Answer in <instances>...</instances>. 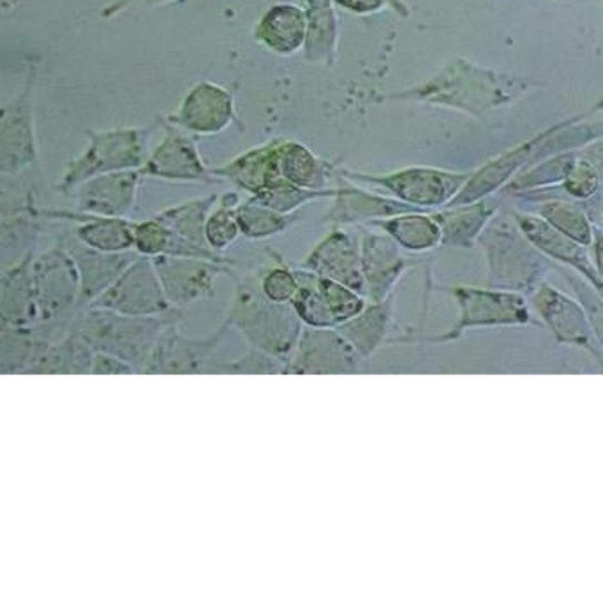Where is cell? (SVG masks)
<instances>
[{
  "mask_svg": "<svg viewBox=\"0 0 603 600\" xmlns=\"http://www.w3.org/2000/svg\"><path fill=\"white\" fill-rule=\"evenodd\" d=\"M543 215H545V219L543 220L551 224L552 228L569 236V238L578 241V244L590 247L595 232H593V228H591V223L587 220L586 215L581 214V211L575 210V208L563 205L549 206V208H545V211H543Z\"/></svg>",
  "mask_w": 603,
  "mask_h": 600,
  "instance_id": "cell-25",
  "label": "cell"
},
{
  "mask_svg": "<svg viewBox=\"0 0 603 600\" xmlns=\"http://www.w3.org/2000/svg\"><path fill=\"white\" fill-rule=\"evenodd\" d=\"M89 307L134 318L163 315L172 310L155 271L154 261L143 256H136L130 267L122 271L121 277Z\"/></svg>",
  "mask_w": 603,
  "mask_h": 600,
  "instance_id": "cell-7",
  "label": "cell"
},
{
  "mask_svg": "<svg viewBox=\"0 0 603 600\" xmlns=\"http://www.w3.org/2000/svg\"><path fill=\"white\" fill-rule=\"evenodd\" d=\"M205 373L217 375H288V363L279 358L270 356L259 349L249 348L244 356L233 361H221L207 366Z\"/></svg>",
  "mask_w": 603,
  "mask_h": 600,
  "instance_id": "cell-22",
  "label": "cell"
},
{
  "mask_svg": "<svg viewBox=\"0 0 603 600\" xmlns=\"http://www.w3.org/2000/svg\"><path fill=\"white\" fill-rule=\"evenodd\" d=\"M133 249L143 258L172 256L177 235L163 223H145L134 228Z\"/></svg>",
  "mask_w": 603,
  "mask_h": 600,
  "instance_id": "cell-24",
  "label": "cell"
},
{
  "mask_svg": "<svg viewBox=\"0 0 603 600\" xmlns=\"http://www.w3.org/2000/svg\"><path fill=\"white\" fill-rule=\"evenodd\" d=\"M256 280L259 291L274 303H292L300 288L297 268L289 267L283 259L274 261L272 267L256 271Z\"/></svg>",
  "mask_w": 603,
  "mask_h": 600,
  "instance_id": "cell-23",
  "label": "cell"
},
{
  "mask_svg": "<svg viewBox=\"0 0 603 600\" xmlns=\"http://www.w3.org/2000/svg\"><path fill=\"white\" fill-rule=\"evenodd\" d=\"M444 291L456 300L459 318L444 333L435 337H397L388 339L387 345L396 343H450L464 337L466 331L480 328L528 327L533 324L530 301L527 294L477 286H452Z\"/></svg>",
  "mask_w": 603,
  "mask_h": 600,
  "instance_id": "cell-2",
  "label": "cell"
},
{
  "mask_svg": "<svg viewBox=\"0 0 603 600\" xmlns=\"http://www.w3.org/2000/svg\"><path fill=\"white\" fill-rule=\"evenodd\" d=\"M300 268L325 279L345 283L349 289L366 297L360 247L346 232L336 231L328 235L324 241H319L302 261Z\"/></svg>",
  "mask_w": 603,
  "mask_h": 600,
  "instance_id": "cell-12",
  "label": "cell"
},
{
  "mask_svg": "<svg viewBox=\"0 0 603 600\" xmlns=\"http://www.w3.org/2000/svg\"><path fill=\"white\" fill-rule=\"evenodd\" d=\"M241 228H238L237 217H232L228 211H217L205 223V241L208 249L214 252H226L235 244Z\"/></svg>",
  "mask_w": 603,
  "mask_h": 600,
  "instance_id": "cell-27",
  "label": "cell"
},
{
  "mask_svg": "<svg viewBox=\"0 0 603 600\" xmlns=\"http://www.w3.org/2000/svg\"><path fill=\"white\" fill-rule=\"evenodd\" d=\"M530 304L558 343L584 349L603 366L595 327L581 301L549 282H542L531 292Z\"/></svg>",
  "mask_w": 603,
  "mask_h": 600,
  "instance_id": "cell-6",
  "label": "cell"
},
{
  "mask_svg": "<svg viewBox=\"0 0 603 600\" xmlns=\"http://www.w3.org/2000/svg\"><path fill=\"white\" fill-rule=\"evenodd\" d=\"M381 228L408 252H431L441 245V229L438 223L420 215H406L381 224Z\"/></svg>",
  "mask_w": 603,
  "mask_h": 600,
  "instance_id": "cell-18",
  "label": "cell"
},
{
  "mask_svg": "<svg viewBox=\"0 0 603 600\" xmlns=\"http://www.w3.org/2000/svg\"><path fill=\"white\" fill-rule=\"evenodd\" d=\"M172 309L184 310L216 294L219 275H235L232 265L202 258L160 256L152 259Z\"/></svg>",
  "mask_w": 603,
  "mask_h": 600,
  "instance_id": "cell-9",
  "label": "cell"
},
{
  "mask_svg": "<svg viewBox=\"0 0 603 600\" xmlns=\"http://www.w3.org/2000/svg\"><path fill=\"white\" fill-rule=\"evenodd\" d=\"M32 280L38 321L59 319L78 303L80 277L70 252L50 250L32 261Z\"/></svg>",
  "mask_w": 603,
  "mask_h": 600,
  "instance_id": "cell-10",
  "label": "cell"
},
{
  "mask_svg": "<svg viewBox=\"0 0 603 600\" xmlns=\"http://www.w3.org/2000/svg\"><path fill=\"white\" fill-rule=\"evenodd\" d=\"M237 220L242 235L251 240H264L288 228L286 217L277 211L258 210V208H244L238 211Z\"/></svg>",
  "mask_w": 603,
  "mask_h": 600,
  "instance_id": "cell-26",
  "label": "cell"
},
{
  "mask_svg": "<svg viewBox=\"0 0 603 600\" xmlns=\"http://www.w3.org/2000/svg\"><path fill=\"white\" fill-rule=\"evenodd\" d=\"M94 351L85 340L73 331L65 339L57 343L35 342L34 354L25 373H41V375H83L91 373Z\"/></svg>",
  "mask_w": 603,
  "mask_h": 600,
  "instance_id": "cell-17",
  "label": "cell"
},
{
  "mask_svg": "<svg viewBox=\"0 0 603 600\" xmlns=\"http://www.w3.org/2000/svg\"><path fill=\"white\" fill-rule=\"evenodd\" d=\"M360 265L367 301H384L396 294L397 283L418 262L406 258L390 236L366 232L360 245Z\"/></svg>",
  "mask_w": 603,
  "mask_h": 600,
  "instance_id": "cell-11",
  "label": "cell"
},
{
  "mask_svg": "<svg viewBox=\"0 0 603 600\" xmlns=\"http://www.w3.org/2000/svg\"><path fill=\"white\" fill-rule=\"evenodd\" d=\"M396 315V294L384 301H367L362 312L340 324L337 330L354 345L362 360L375 356L388 343Z\"/></svg>",
  "mask_w": 603,
  "mask_h": 600,
  "instance_id": "cell-15",
  "label": "cell"
},
{
  "mask_svg": "<svg viewBox=\"0 0 603 600\" xmlns=\"http://www.w3.org/2000/svg\"><path fill=\"white\" fill-rule=\"evenodd\" d=\"M182 319L184 310H175L168 324L161 331L151 360L143 370L145 375H191L205 373L211 365V356L217 345L225 340L229 328L223 322L207 337L194 339L182 333Z\"/></svg>",
  "mask_w": 603,
  "mask_h": 600,
  "instance_id": "cell-5",
  "label": "cell"
},
{
  "mask_svg": "<svg viewBox=\"0 0 603 600\" xmlns=\"http://www.w3.org/2000/svg\"><path fill=\"white\" fill-rule=\"evenodd\" d=\"M591 247H593V258H591V261H593V268H595L596 277H599L600 280H603V235L602 232H599V235L593 236V241H591Z\"/></svg>",
  "mask_w": 603,
  "mask_h": 600,
  "instance_id": "cell-29",
  "label": "cell"
},
{
  "mask_svg": "<svg viewBox=\"0 0 603 600\" xmlns=\"http://www.w3.org/2000/svg\"><path fill=\"white\" fill-rule=\"evenodd\" d=\"M233 277L235 291L223 322L229 330H237L249 348L267 352L289 365L304 328L294 307L267 300L259 291L256 273Z\"/></svg>",
  "mask_w": 603,
  "mask_h": 600,
  "instance_id": "cell-1",
  "label": "cell"
},
{
  "mask_svg": "<svg viewBox=\"0 0 603 600\" xmlns=\"http://www.w3.org/2000/svg\"><path fill=\"white\" fill-rule=\"evenodd\" d=\"M32 256H25L0 273V321L29 328L35 315Z\"/></svg>",
  "mask_w": 603,
  "mask_h": 600,
  "instance_id": "cell-16",
  "label": "cell"
},
{
  "mask_svg": "<svg viewBox=\"0 0 603 600\" xmlns=\"http://www.w3.org/2000/svg\"><path fill=\"white\" fill-rule=\"evenodd\" d=\"M133 232L134 228L124 220L104 219L83 226L78 231V238L86 247L100 252L122 254L133 250Z\"/></svg>",
  "mask_w": 603,
  "mask_h": 600,
  "instance_id": "cell-20",
  "label": "cell"
},
{
  "mask_svg": "<svg viewBox=\"0 0 603 600\" xmlns=\"http://www.w3.org/2000/svg\"><path fill=\"white\" fill-rule=\"evenodd\" d=\"M491 211L488 208H471V210L457 211L444 215L438 223L441 229V245L471 249L474 241L479 240L480 232L488 224Z\"/></svg>",
  "mask_w": 603,
  "mask_h": 600,
  "instance_id": "cell-21",
  "label": "cell"
},
{
  "mask_svg": "<svg viewBox=\"0 0 603 600\" xmlns=\"http://www.w3.org/2000/svg\"><path fill=\"white\" fill-rule=\"evenodd\" d=\"M519 224H521L522 235L527 236L534 249L543 254L545 258L570 268L573 273H578L590 286L599 280L593 261H591L584 245L578 244L569 236L552 228L551 224L536 219V217H522Z\"/></svg>",
  "mask_w": 603,
  "mask_h": 600,
  "instance_id": "cell-13",
  "label": "cell"
},
{
  "mask_svg": "<svg viewBox=\"0 0 603 600\" xmlns=\"http://www.w3.org/2000/svg\"><path fill=\"white\" fill-rule=\"evenodd\" d=\"M488 262L489 288L531 294L548 275L545 256L527 236L510 229H491L480 240Z\"/></svg>",
  "mask_w": 603,
  "mask_h": 600,
  "instance_id": "cell-4",
  "label": "cell"
},
{
  "mask_svg": "<svg viewBox=\"0 0 603 600\" xmlns=\"http://www.w3.org/2000/svg\"><path fill=\"white\" fill-rule=\"evenodd\" d=\"M34 349L35 340L29 328L0 321V375L25 373Z\"/></svg>",
  "mask_w": 603,
  "mask_h": 600,
  "instance_id": "cell-19",
  "label": "cell"
},
{
  "mask_svg": "<svg viewBox=\"0 0 603 600\" xmlns=\"http://www.w3.org/2000/svg\"><path fill=\"white\" fill-rule=\"evenodd\" d=\"M68 252L76 265L78 277H80L78 303L83 307L94 303L136 259V254L133 252H100L83 244L76 245Z\"/></svg>",
  "mask_w": 603,
  "mask_h": 600,
  "instance_id": "cell-14",
  "label": "cell"
},
{
  "mask_svg": "<svg viewBox=\"0 0 603 600\" xmlns=\"http://www.w3.org/2000/svg\"><path fill=\"white\" fill-rule=\"evenodd\" d=\"M362 358L337 328H302L288 375H354Z\"/></svg>",
  "mask_w": 603,
  "mask_h": 600,
  "instance_id": "cell-8",
  "label": "cell"
},
{
  "mask_svg": "<svg viewBox=\"0 0 603 600\" xmlns=\"http://www.w3.org/2000/svg\"><path fill=\"white\" fill-rule=\"evenodd\" d=\"M591 288H593V291H595L596 294H599L600 300L603 301V280H600V279L596 280V282L593 283Z\"/></svg>",
  "mask_w": 603,
  "mask_h": 600,
  "instance_id": "cell-30",
  "label": "cell"
},
{
  "mask_svg": "<svg viewBox=\"0 0 603 600\" xmlns=\"http://www.w3.org/2000/svg\"><path fill=\"white\" fill-rule=\"evenodd\" d=\"M175 310L163 315L134 318L112 310L86 307L74 331L91 345L92 351L121 358L134 366L136 372L143 373L161 331L168 324Z\"/></svg>",
  "mask_w": 603,
  "mask_h": 600,
  "instance_id": "cell-3",
  "label": "cell"
},
{
  "mask_svg": "<svg viewBox=\"0 0 603 600\" xmlns=\"http://www.w3.org/2000/svg\"><path fill=\"white\" fill-rule=\"evenodd\" d=\"M130 373L139 372L121 358L112 356L106 352H94L91 375H130Z\"/></svg>",
  "mask_w": 603,
  "mask_h": 600,
  "instance_id": "cell-28",
  "label": "cell"
}]
</instances>
